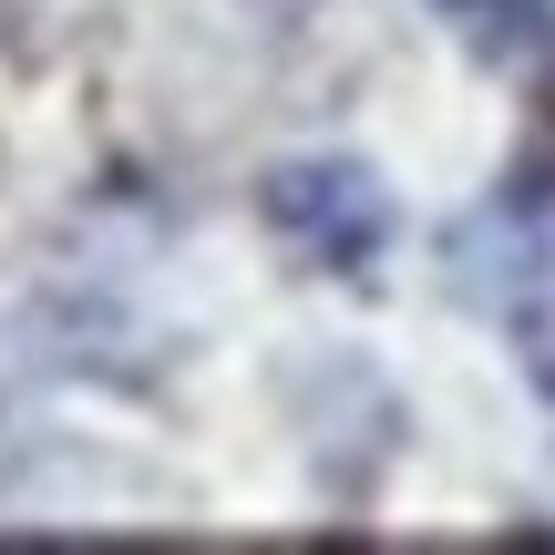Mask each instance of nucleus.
Wrapping results in <instances>:
<instances>
[{
    "label": "nucleus",
    "mask_w": 555,
    "mask_h": 555,
    "mask_svg": "<svg viewBox=\"0 0 555 555\" xmlns=\"http://www.w3.org/2000/svg\"><path fill=\"white\" fill-rule=\"evenodd\" d=\"M278 217H288V227H309L330 258H360V247L380 237L371 185H360V176H339V165H319V176H278Z\"/></svg>",
    "instance_id": "obj_1"
},
{
    "label": "nucleus",
    "mask_w": 555,
    "mask_h": 555,
    "mask_svg": "<svg viewBox=\"0 0 555 555\" xmlns=\"http://www.w3.org/2000/svg\"><path fill=\"white\" fill-rule=\"evenodd\" d=\"M442 11H483V0H442Z\"/></svg>",
    "instance_id": "obj_2"
}]
</instances>
